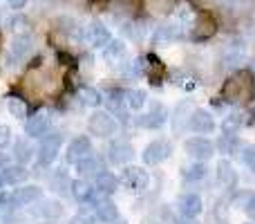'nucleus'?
Segmentation results:
<instances>
[{
  "label": "nucleus",
  "instance_id": "nucleus-42",
  "mask_svg": "<svg viewBox=\"0 0 255 224\" xmlns=\"http://www.w3.org/2000/svg\"><path fill=\"white\" fill-rule=\"evenodd\" d=\"M110 224H128V222L124 220V218H117V220H115V222H110Z\"/></svg>",
  "mask_w": 255,
  "mask_h": 224
},
{
  "label": "nucleus",
  "instance_id": "nucleus-27",
  "mask_svg": "<svg viewBox=\"0 0 255 224\" xmlns=\"http://www.w3.org/2000/svg\"><path fill=\"white\" fill-rule=\"evenodd\" d=\"M126 106L130 110H141L145 106V92L143 90H130V92H126Z\"/></svg>",
  "mask_w": 255,
  "mask_h": 224
},
{
  "label": "nucleus",
  "instance_id": "nucleus-13",
  "mask_svg": "<svg viewBox=\"0 0 255 224\" xmlns=\"http://www.w3.org/2000/svg\"><path fill=\"white\" fill-rule=\"evenodd\" d=\"M34 216L40 220H56L63 216V204L58 200H45L38 207H34Z\"/></svg>",
  "mask_w": 255,
  "mask_h": 224
},
{
  "label": "nucleus",
  "instance_id": "nucleus-29",
  "mask_svg": "<svg viewBox=\"0 0 255 224\" xmlns=\"http://www.w3.org/2000/svg\"><path fill=\"white\" fill-rule=\"evenodd\" d=\"M72 182L67 180V175H65V171H56L52 175V180H49V186H52L56 193H65L67 191V186H70Z\"/></svg>",
  "mask_w": 255,
  "mask_h": 224
},
{
  "label": "nucleus",
  "instance_id": "nucleus-11",
  "mask_svg": "<svg viewBox=\"0 0 255 224\" xmlns=\"http://www.w3.org/2000/svg\"><path fill=\"white\" fill-rule=\"evenodd\" d=\"M49 126H52V114L38 112V114H34V117H29V121H27V126H25V132L29 137H43V135H47Z\"/></svg>",
  "mask_w": 255,
  "mask_h": 224
},
{
  "label": "nucleus",
  "instance_id": "nucleus-25",
  "mask_svg": "<svg viewBox=\"0 0 255 224\" xmlns=\"http://www.w3.org/2000/svg\"><path fill=\"white\" fill-rule=\"evenodd\" d=\"M244 61V49L240 45H226L224 47V63L229 67H235Z\"/></svg>",
  "mask_w": 255,
  "mask_h": 224
},
{
  "label": "nucleus",
  "instance_id": "nucleus-41",
  "mask_svg": "<svg viewBox=\"0 0 255 224\" xmlns=\"http://www.w3.org/2000/svg\"><path fill=\"white\" fill-rule=\"evenodd\" d=\"M9 166V159L7 157H2V155H0V168H7Z\"/></svg>",
  "mask_w": 255,
  "mask_h": 224
},
{
  "label": "nucleus",
  "instance_id": "nucleus-5",
  "mask_svg": "<svg viewBox=\"0 0 255 224\" xmlns=\"http://www.w3.org/2000/svg\"><path fill=\"white\" fill-rule=\"evenodd\" d=\"M186 153H188V157H193L195 162H206V159H211L213 155H215V144L208 139H204V137H193V139H188L184 144Z\"/></svg>",
  "mask_w": 255,
  "mask_h": 224
},
{
  "label": "nucleus",
  "instance_id": "nucleus-12",
  "mask_svg": "<svg viewBox=\"0 0 255 224\" xmlns=\"http://www.w3.org/2000/svg\"><path fill=\"white\" fill-rule=\"evenodd\" d=\"M94 213H97V220H101V222H106V224L115 222L117 218H119L117 204L112 202V200L103 198V195H101V200H97V202H94Z\"/></svg>",
  "mask_w": 255,
  "mask_h": 224
},
{
  "label": "nucleus",
  "instance_id": "nucleus-9",
  "mask_svg": "<svg viewBox=\"0 0 255 224\" xmlns=\"http://www.w3.org/2000/svg\"><path fill=\"white\" fill-rule=\"evenodd\" d=\"M177 209L184 218H197L204 211V202L197 193H184L177 200Z\"/></svg>",
  "mask_w": 255,
  "mask_h": 224
},
{
  "label": "nucleus",
  "instance_id": "nucleus-36",
  "mask_svg": "<svg viewBox=\"0 0 255 224\" xmlns=\"http://www.w3.org/2000/svg\"><path fill=\"white\" fill-rule=\"evenodd\" d=\"M94 222H97L94 216H90V213H85V211H79L74 218H72L70 224H94Z\"/></svg>",
  "mask_w": 255,
  "mask_h": 224
},
{
  "label": "nucleus",
  "instance_id": "nucleus-34",
  "mask_svg": "<svg viewBox=\"0 0 255 224\" xmlns=\"http://www.w3.org/2000/svg\"><path fill=\"white\" fill-rule=\"evenodd\" d=\"M242 162L255 173V146H244L242 148Z\"/></svg>",
  "mask_w": 255,
  "mask_h": 224
},
{
  "label": "nucleus",
  "instance_id": "nucleus-17",
  "mask_svg": "<svg viewBox=\"0 0 255 224\" xmlns=\"http://www.w3.org/2000/svg\"><path fill=\"white\" fill-rule=\"evenodd\" d=\"M126 54H128V49L121 40H110V43L103 47V58H106L108 65H117V63H121L126 58Z\"/></svg>",
  "mask_w": 255,
  "mask_h": 224
},
{
  "label": "nucleus",
  "instance_id": "nucleus-8",
  "mask_svg": "<svg viewBox=\"0 0 255 224\" xmlns=\"http://www.w3.org/2000/svg\"><path fill=\"white\" fill-rule=\"evenodd\" d=\"M132 157H134V148H132V144L126 139L112 141L110 148H108V159H110L115 166H124V164H128Z\"/></svg>",
  "mask_w": 255,
  "mask_h": 224
},
{
  "label": "nucleus",
  "instance_id": "nucleus-32",
  "mask_svg": "<svg viewBox=\"0 0 255 224\" xmlns=\"http://www.w3.org/2000/svg\"><path fill=\"white\" fill-rule=\"evenodd\" d=\"M242 114L240 112H233V114H229V117L224 119V123H222V128H224V132H231V135H233L235 130H238L240 126H242Z\"/></svg>",
  "mask_w": 255,
  "mask_h": 224
},
{
  "label": "nucleus",
  "instance_id": "nucleus-30",
  "mask_svg": "<svg viewBox=\"0 0 255 224\" xmlns=\"http://www.w3.org/2000/svg\"><path fill=\"white\" fill-rule=\"evenodd\" d=\"M217 148H220V153H235L238 150V139H235V135H231V132H224V137H222L220 141H217Z\"/></svg>",
  "mask_w": 255,
  "mask_h": 224
},
{
  "label": "nucleus",
  "instance_id": "nucleus-2",
  "mask_svg": "<svg viewBox=\"0 0 255 224\" xmlns=\"http://www.w3.org/2000/svg\"><path fill=\"white\" fill-rule=\"evenodd\" d=\"M61 144H63L61 132H52V135H47V137L43 135L40 146H38V159H40L43 166H49V164L58 157V153H61Z\"/></svg>",
  "mask_w": 255,
  "mask_h": 224
},
{
  "label": "nucleus",
  "instance_id": "nucleus-6",
  "mask_svg": "<svg viewBox=\"0 0 255 224\" xmlns=\"http://www.w3.org/2000/svg\"><path fill=\"white\" fill-rule=\"evenodd\" d=\"M88 155H92V141L88 139V137H74V139L70 141V146H67L65 150V162L67 164H79L81 159H85Z\"/></svg>",
  "mask_w": 255,
  "mask_h": 224
},
{
  "label": "nucleus",
  "instance_id": "nucleus-1",
  "mask_svg": "<svg viewBox=\"0 0 255 224\" xmlns=\"http://www.w3.org/2000/svg\"><path fill=\"white\" fill-rule=\"evenodd\" d=\"M88 128H90V132H92V135H97V137H110V135H115L119 126H117V119L112 117L110 112L97 110L92 117H90Z\"/></svg>",
  "mask_w": 255,
  "mask_h": 224
},
{
  "label": "nucleus",
  "instance_id": "nucleus-38",
  "mask_svg": "<svg viewBox=\"0 0 255 224\" xmlns=\"http://www.w3.org/2000/svg\"><path fill=\"white\" fill-rule=\"evenodd\" d=\"M141 72H143V61H132L130 67H128V74H132V76H139Z\"/></svg>",
  "mask_w": 255,
  "mask_h": 224
},
{
  "label": "nucleus",
  "instance_id": "nucleus-3",
  "mask_svg": "<svg viewBox=\"0 0 255 224\" xmlns=\"http://www.w3.org/2000/svg\"><path fill=\"white\" fill-rule=\"evenodd\" d=\"M40 200H43V189L36 184H29V186H20V189H16L9 195V207L13 209L31 207L34 202H40Z\"/></svg>",
  "mask_w": 255,
  "mask_h": 224
},
{
  "label": "nucleus",
  "instance_id": "nucleus-37",
  "mask_svg": "<svg viewBox=\"0 0 255 224\" xmlns=\"http://www.w3.org/2000/svg\"><path fill=\"white\" fill-rule=\"evenodd\" d=\"M244 211H247V216L255 220V193L247 195V202H244Z\"/></svg>",
  "mask_w": 255,
  "mask_h": 224
},
{
  "label": "nucleus",
  "instance_id": "nucleus-43",
  "mask_svg": "<svg viewBox=\"0 0 255 224\" xmlns=\"http://www.w3.org/2000/svg\"><path fill=\"white\" fill-rule=\"evenodd\" d=\"M2 184H4V177H2V175H0V189H2Z\"/></svg>",
  "mask_w": 255,
  "mask_h": 224
},
{
  "label": "nucleus",
  "instance_id": "nucleus-14",
  "mask_svg": "<svg viewBox=\"0 0 255 224\" xmlns=\"http://www.w3.org/2000/svg\"><path fill=\"white\" fill-rule=\"evenodd\" d=\"M94 186L90 184V182H85V180H74L70 184V193H72V198L76 200V202H97L94 200Z\"/></svg>",
  "mask_w": 255,
  "mask_h": 224
},
{
  "label": "nucleus",
  "instance_id": "nucleus-22",
  "mask_svg": "<svg viewBox=\"0 0 255 224\" xmlns=\"http://www.w3.org/2000/svg\"><path fill=\"white\" fill-rule=\"evenodd\" d=\"M206 173H208V168L204 166L202 162H195V164H188V166H184L181 168V177H184L186 182H202L204 177H206Z\"/></svg>",
  "mask_w": 255,
  "mask_h": 224
},
{
  "label": "nucleus",
  "instance_id": "nucleus-21",
  "mask_svg": "<svg viewBox=\"0 0 255 224\" xmlns=\"http://www.w3.org/2000/svg\"><path fill=\"white\" fill-rule=\"evenodd\" d=\"M27 175H29V171L25 168V164H20V166H11L9 164L7 168H2L4 184H20V182L27 180Z\"/></svg>",
  "mask_w": 255,
  "mask_h": 224
},
{
  "label": "nucleus",
  "instance_id": "nucleus-10",
  "mask_svg": "<svg viewBox=\"0 0 255 224\" xmlns=\"http://www.w3.org/2000/svg\"><path fill=\"white\" fill-rule=\"evenodd\" d=\"M188 128L193 132H197V135H208V132L215 130V119L211 117L208 110L197 108V110H193V114H190V126Z\"/></svg>",
  "mask_w": 255,
  "mask_h": 224
},
{
  "label": "nucleus",
  "instance_id": "nucleus-16",
  "mask_svg": "<svg viewBox=\"0 0 255 224\" xmlns=\"http://www.w3.org/2000/svg\"><path fill=\"white\" fill-rule=\"evenodd\" d=\"M88 40L94 45V47H106V45L112 40V36L103 22H92V25L88 27Z\"/></svg>",
  "mask_w": 255,
  "mask_h": 224
},
{
  "label": "nucleus",
  "instance_id": "nucleus-31",
  "mask_svg": "<svg viewBox=\"0 0 255 224\" xmlns=\"http://www.w3.org/2000/svg\"><path fill=\"white\" fill-rule=\"evenodd\" d=\"M145 7L150 9L152 13L161 16V13H168L172 9V2L170 0H145Z\"/></svg>",
  "mask_w": 255,
  "mask_h": 224
},
{
  "label": "nucleus",
  "instance_id": "nucleus-28",
  "mask_svg": "<svg viewBox=\"0 0 255 224\" xmlns=\"http://www.w3.org/2000/svg\"><path fill=\"white\" fill-rule=\"evenodd\" d=\"M7 108H9V112H11V117H16V119H25L27 117V103L22 101V99L9 97L7 99Z\"/></svg>",
  "mask_w": 255,
  "mask_h": 224
},
{
  "label": "nucleus",
  "instance_id": "nucleus-26",
  "mask_svg": "<svg viewBox=\"0 0 255 224\" xmlns=\"http://www.w3.org/2000/svg\"><path fill=\"white\" fill-rule=\"evenodd\" d=\"M79 101L83 103V106H88V108H97L99 103L103 101V97L94 88H88V85H85V88L79 90Z\"/></svg>",
  "mask_w": 255,
  "mask_h": 224
},
{
  "label": "nucleus",
  "instance_id": "nucleus-39",
  "mask_svg": "<svg viewBox=\"0 0 255 224\" xmlns=\"http://www.w3.org/2000/svg\"><path fill=\"white\" fill-rule=\"evenodd\" d=\"M7 4H9L11 9H22V7L27 4V0H7Z\"/></svg>",
  "mask_w": 255,
  "mask_h": 224
},
{
  "label": "nucleus",
  "instance_id": "nucleus-4",
  "mask_svg": "<svg viewBox=\"0 0 255 224\" xmlns=\"http://www.w3.org/2000/svg\"><path fill=\"white\" fill-rule=\"evenodd\" d=\"M170 153H172L170 141H166V139H154V141H150V144L145 146V150H143V162L148 164V166H157V164L166 162V159L170 157Z\"/></svg>",
  "mask_w": 255,
  "mask_h": 224
},
{
  "label": "nucleus",
  "instance_id": "nucleus-19",
  "mask_svg": "<svg viewBox=\"0 0 255 224\" xmlns=\"http://www.w3.org/2000/svg\"><path fill=\"white\" fill-rule=\"evenodd\" d=\"M94 189H97L101 195H112L117 189H119V180H117L112 173L101 171L97 175V186H94Z\"/></svg>",
  "mask_w": 255,
  "mask_h": 224
},
{
  "label": "nucleus",
  "instance_id": "nucleus-33",
  "mask_svg": "<svg viewBox=\"0 0 255 224\" xmlns=\"http://www.w3.org/2000/svg\"><path fill=\"white\" fill-rule=\"evenodd\" d=\"M179 36V25H163L157 29V38L161 40H172Z\"/></svg>",
  "mask_w": 255,
  "mask_h": 224
},
{
  "label": "nucleus",
  "instance_id": "nucleus-35",
  "mask_svg": "<svg viewBox=\"0 0 255 224\" xmlns=\"http://www.w3.org/2000/svg\"><path fill=\"white\" fill-rule=\"evenodd\" d=\"M9 144H11V128L0 123V150L7 148Z\"/></svg>",
  "mask_w": 255,
  "mask_h": 224
},
{
  "label": "nucleus",
  "instance_id": "nucleus-7",
  "mask_svg": "<svg viewBox=\"0 0 255 224\" xmlns=\"http://www.w3.org/2000/svg\"><path fill=\"white\" fill-rule=\"evenodd\" d=\"M121 184H126L128 189H132V191H145L150 184V175L143 168L128 166L126 171L121 173Z\"/></svg>",
  "mask_w": 255,
  "mask_h": 224
},
{
  "label": "nucleus",
  "instance_id": "nucleus-24",
  "mask_svg": "<svg viewBox=\"0 0 255 224\" xmlns=\"http://www.w3.org/2000/svg\"><path fill=\"white\" fill-rule=\"evenodd\" d=\"M217 182L224 186H231L235 182V171H233V166H231V162H226V159H222V162L217 164Z\"/></svg>",
  "mask_w": 255,
  "mask_h": 224
},
{
  "label": "nucleus",
  "instance_id": "nucleus-18",
  "mask_svg": "<svg viewBox=\"0 0 255 224\" xmlns=\"http://www.w3.org/2000/svg\"><path fill=\"white\" fill-rule=\"evenodd\" d=\"M76 168H79L81 177H97L99 173L103 171V164L99 157H94V155H88L85 159H81L79 164H76Z\"/></svg>",
  "mask_w": 255,
  "mask_h": 224
},
{
  "label": "nucleus",
  "instance_id": "nucleus-40",
  "mask_svg": "<svg viewBox=\"0 0 255 224\" xmlns=\"http://www.w3.org/2000/svg\"><path fill=\"white\" fill-rule=\"evenodd\" d=\"M172 224H197V222H195V218H184V220H175Z\"/></svg>",
  "mask_w": 255,
  "mask_h": 224
},
{
  "label": "nucleus",
  "instance_id": "nucleus-20",
  "mask_svg": "<svg viewBox=\"0 0 255 224\" xmlns=\"http://www.w3.org/2000/svg\"><path fill=\"white\" fill-rule=\"evenodd\" d=\"M31 47H34V43H31L29 34H20V36H16V38L11 40L13 58H27L31 54Z\"/></svg>",
  "mask_w": 255,
  "mask_h": 224
},
{
  "label": "nucleus",
  "instance_id": "nucleus-23",
  "mask_svg": "<svg viewBox=\"0 0 255 224\" xmlns=\"http://www.w3.org/2000/svg\"><path fill=\"white\" fill-rule=\"evenodd\" d=\"M13 157H16L18 164H29L34 159V148L29 146L27 139H18L13 144Z\"/></svg>",
  "mask_w": 255,
  "mask_h": 224
},
{
  "label": "nucleus",
  "instance_id": "nucleus-15",
  "mask_svg": "<svg viewBox=\"0 0 255 224\" xmlns=\"http://www.w3.org/2000/svg\"><path fill=\"white\" fill-rule=\"evenodd\" d=\"M190 114H193V110H190V103L184 101L179 103V106L175 108V112H172V130L175 132H184V130H190Z\"/></svg>",
  "mask_w": 255,
  "mask_h": 224
}]
</instances>
